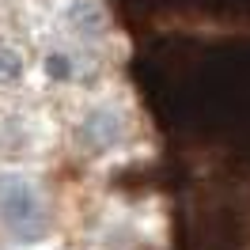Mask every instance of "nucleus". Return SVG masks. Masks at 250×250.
I'll return each mask as SVG.
<instances>
[{"mask_svg":"<svg viewBox=\"0 0 250 250\" xmlns=\"http://www.w3.org/2000/svg\"><path fill=\"white\" fill-rule=\"evenodd\" d=\"M46 72H49V80H72L76 76V64H72L68 53H49L46 57Z\"/></svg>","mask_w":250,"mask_h":250,"instance_id":"7ed1b4c3","label":"nucleus"},{"mask_svg":"<svg viewBox=\"0 0 250 250\" xmlns=\"http://www.w3.org/2000/svg\"><path fill=\"white\" fill-rule=\"evenodd\" d=\"M0 220L23 235H42L46 205L38 197L34 182H27L23 174H4L0 178Z\"/></svg>","mask_w":250,"mask_h":250,"instance_id":"f257e3e1","label":"nucleus"},{"mask_svg":"<svg viewBox=\"0 0 250 250\" xmlns=\"http://www.w3.org/2000/svg\"><path fill=\"white\" fill-rule=\"evenodd\" d=\"M23 53L12 46H0V87H16L19 80H23Z\"/></svg>","mask_w":250,"mask_h":250,"instance_id":"f03ea898","label":"nucleus"}]
</instances>
